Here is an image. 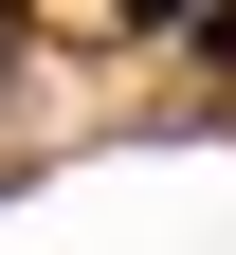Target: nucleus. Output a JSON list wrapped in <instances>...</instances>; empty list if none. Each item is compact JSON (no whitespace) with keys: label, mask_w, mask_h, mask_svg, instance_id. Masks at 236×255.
Here are the masks:
<instances>
[{"label":"nucleus","mask_w":236,"mask_h":255,"mask_svg":"<svg viewBox=\"0 0 236 255\" xmlns=\"http://www.w3.org/2000/svg\"><path fill=\"white\" fill-rule=\"evenodd\" d=\"M182 55H218V73H236V0H218V18H200V37H182Z\"/></svg>","instance_id":"1"},{"label":"nucleus","mask_w":236,"mask_h":255,"mask_svg":"<svg viewBox=\"0 0 236 255\" xmlns=\"http://www.w3.org/2000/svg\"><path fill=\"white\" fill-rule=\"evenodd\" d=\"M0 91H18V0H0Z\"/></svg>","instance_id":"2"},{"label":"nucleus","mask_w":236,"mask_h":255,"mask_svg":"<svg viewBox=\"0 0 236 255\" xmlns=\"http://www.w3.org/2000/svg\"><path fill=\"white\" fill-rule=\"evenodd\" d=\"M0 201H18V182H0Z\"/></svg>","instance_id":"3"}]
</instances>
